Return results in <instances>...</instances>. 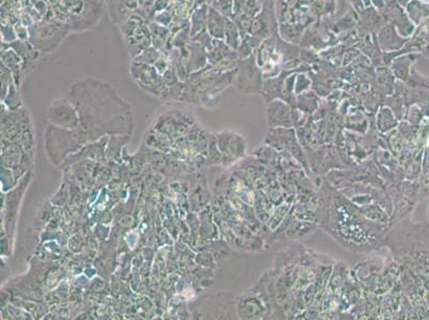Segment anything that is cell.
Returning <instances> with one entry per match:
<instances>
[{"label": "cell", "mask_w": 429, "mask_h": 320, "mask_svg": "<svg viewBox=\"0 0 429 320\" xmlns=\"http://www.w3.org/2000/svg\"><path fill=\"white\" fill-rule=\"evenodd\" d=\"M50 116L53 121L57 122L70 123L76 121V110L72 104L65 99H56L53 101L50 108Z\"/></svg>", "instance_id": "cell-2"}, {"label": "cell", "mask_w": 429, "mask_h": 320, "mask_svg": "<svg viewBox=\"0 0 429 320\" xmlns=\"http://www.w3.org/2000/svg\"><path fill=\"white\" fill-rule=\"evenodd\" d=\"M38 26L39 27H36V33H31V45L42 53L45 48V42L50 40L57 48L60 42L63 41V35L67 33L65 29L61 28L60 26H54V24L43 25V26L38 25Z\"/></svg>", "instance_id": "cell-1"}, {"label": "cell", "mask_w": 429, "mask_h": 320, "mask_svg": "<svg viewBox=\"0 0 429 320\" xmlns=\"http://www.w3.org/2000/svg\"><path fill=\"white\" fill-rule=\"evenodd\" d=\"M1 1H4V3H5V1H7V0H1Z\"/></svg>", "instance_id": "cell-3"}]
</instances>
